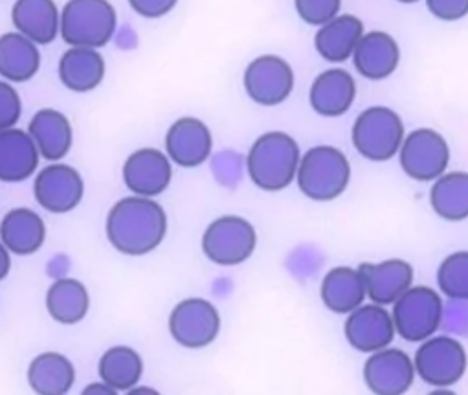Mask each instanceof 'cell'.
Masks as SVG:
<instances>
[{"label":"cell","mask_w":468,"mask_h":395,"mask_svg":"<svg viewBox=\"0 0 468 395\" xmlns=\"http://www.w3.org/2000/svg\"><path fill=\"white\" fill-rule=\"evenodd\" d=\"M356 72L369 81H384L395 74L400 65V47L386 32H367L353 52Z\"/></svg>","instance_id":"cell-17"},{"label":"cell","mask_w":468,"mask_h":395,"mask_svg":"<svg viewBox=\"0 0 468 395\" xmlns=\"http://www.w3.org/2000/svg\"><path fill=\"white\" fill-rule=\"evenodd\" d=\"M41 153L30 133L17 127L0 131V180L23 182L39 165Z\"/></svg>","instance_id":"cell-20"},{"label":"cell","mask_w":468,"mask_h":395,"mask_svg":"<svg viewBox=\"0 0 468 395\" xmlns=\"http://www.w3.org/2000/svg\"><path fill=\"white\" fill-rule=\"evenodd\" d=\"M41 67L37 45L19 32L0 37V76L12 83L30 81Z\"/></svg>","instance_id":"cell-27"},{"label":"cell","mask_w":468,"mask_h":395,"mask_svg":"<svg viewBox=\"0 0 468 395\" xmlns=\"http://www.w3.org/2000/svg\"><path fill=\"white\" fill-rule=\"evenodd\" d=\"M28 133L47 160H61L72 149L74 133L70 120L56 109L37 111L28 125Z\"/></svg>","instance_id":"cell-25"},{"label":"cell","mask_w":468,"mask_h":395,"mask_svg":"<svg viewBox=\"0 0 468 395\" xmlns=\"http://www.w3.org/2000/svg\"><path fill=\"white\" fill-rule=\"evenodd\" d=\"M105 78V59L96 48L70 47L59 61V80L72 92H90Z\"/></svg>","instance_id":"cell-26"},{"label":"cell","mask_w":468,"mask_h":395,"mask_svg":"<svg viewBox=\"0 0 468 395\" xmlns=\"http://www.w3.org/2000/svg\"><path fill=\"white\" fill-rule=\"evenodd\" d=\"M397 155L402 171L419 182H433L450 164L446 138L430 127H420L406 134Z\"/></svg>","instance_id":"cell-9"},{"label":"cell","mask_w":468,"mask_h":395,"mask_svg":"<svg viewBox=\"0 0 468 395\" xmlns=\"http://www.w3.org/2000/svg\"><path fill=\"white\" fill-rule=\"evenodd\" d=\"M428 12L444 23H455L468 16V0H426Z\"/></svg>","instance_id":"cell-35"},{"label":"cell","mask_w":468,"mask_h":395,"mask_svg":"<svg viewBox=\"0 0 468 395\" xmlns=\"http://www.w3.org/2000/svg\"><path fill=\"white\" fill-rule=\"evenodd\" d=\"M173 340L187 349H202L213 344L220 333L218 309L204 298H186L169 315Z\"/></svg>","instance_id":"cell-10"},{"label":"cell","mask_w":468,"mask_h":395,"mask_svg":"<svg viewBox=\"0 0 468 395\" xmlns=\"http://www.w3.org/2000/svg\"><path fill=\"white\" fill-rule=\"evenodd\" d=\"M413 366L422 382L435 388H448L464 377L468 355L459 340L446 335H431L420 342L413 357Z\"/></svg>","instance_id":"cell-8"},{"label":"cell","mask_w":468,"mask_h":395,"mask_svg":"<svg viewBox=\"0 0 468 395\" xmlns=\"http://www.w3.org/2000/svg\"><path fill=\"white\" fill-rule=\"evenodd\" d=\"M298 17L309 27H322L340 16L342 0H294Z\"/></svg>","instance_id":"cell-33"},{"label":"cell","mask_w":468,"mask_h":395,"mask_svg":"<svg viewBox=\"0 0 468 395\" xmlns=\"http://www.w3.org/2000/svg\"><path fill=\"white\" fill-rule=\"evenodd\" d=\"M12 21L17 32L36 45H50L59 36L61 14L54 0H17Z\"/></svg>","instance_id":"cell-22"},{"label":"cell","mask_w":468,"mask_h":395,"mask_svg":"<svg viewBox=\"0 0 468 395\" xmlns=\"http://www.w3.org/2000/svg\"><path fill=\"white\" fill-rule=\"evenodd\" d=\"M47 309L50 316L65 326L81 322L90 309L87 287L74 278H61L47 293Z\"/></svg>","instance_id":"cell-30"},{"label":"cell","mask_w":468,"mask_h":395,"mask_svg":"<svg viewBox=\"0 0 468 395\" xmlns=\"http://www.w3.org/2000/svg\"><path fill=\"white\" fill-rule=\"evenodd\" d=\"M12 271V256L6 245L0 241V282H3Z\"/></svg>","instance_id":"cell-37"},{"label":"cell","mask_w":468,"mask_h":395,"mask_svg":"<svg viewBox=\"0 0 468 395\" xmlns=\"http://www.w3.org/2000/svg\"><path fill=\"white\" fill-rule=\"evenodd\" d=\"M173 178V165L165 153L154 147L134 151L123 164V182L142 197L162 195Z\"/></svg>","instance_id":"cell-15"},{"label":"cell","mask_w":468,"mask_h":395,"mask_svg":"<svg viewBox=\"0 0 468 395\" xmlns=\"http://www.w3.org/2000/svg\"><path fill=\"white\" fill-rule=\"evenodd\" d=\"M397 3H400V5H415V3H419V0H397Z\"/></svg>","instance_id":"cell-39"},{"label":"cell","mask_w":468,"mask_h":395,"mask_svg":"<svg viewBox=\"0 0 468 395\" xmlns=\"http://www.w3.org/2000/svg\"><path fill=\"white\" fill-rule=\"evenodd\" d=\"M213 149V136L209 127L191 116L176 120L165 134V155L180 167L202 165Z\"/></svg>","instance_id":"cell-16"},{"label":"cell","mask_w":468,"mask_h":395,"mask_svg":"<svg viewBox=\"0 0 468 395\" xmlns=\"http://www.w3.org/2000/svg\"><path fill=\"white\" fill-rule=\"evenodd\" d=\"M85 395H114L118 393L112 386H109L107 382H94V384H89L85 390H83Z\"/></svg>","instance_id":"cell-38"},{"label":"cell","mask_w":468,"mask_h":395,"mask_svg":"<svg viewBox=\"0 0 468 395\" xmlns=\"http://www.w3.org/2000/svg\"><path fill=\"white\" fill-rule=\"evenodd\" d=\"M362 375L375 395H402L417 377L413 358L406 351L389 346L369 353Z\"/></svg>","instance_id":"cell-12"},{"label":"cell","mask_w":468,"mask_h":395,"mask_svg":"<svg viewBox=\"0 0 468 395\" xmlns=\"http://www.w3.org/2000/svg\"><path fill=\"white\" fill-rule=\"evenodd\" d=\"M439 291L455 302H468V251L446 256L437 269Z\"/></svg>","instance_id":"cell-32"},{"label":"cell","mask_w":468,"mask_h":395,"mask_svg":"<svg viewBox=\"0 0 468 395\" xmlns=\"http://www.w3.org/2000/svg\"><path fill=\"white\" fill-rule=\"evenodd\" d=\"M76 382V369L70 358L47 351L37 355L28 368V384L39 395H65Z\"/></svg>","instance_id":"cell-29"},{"label":"cell","mask_w":468,"mask_h":395,"mask_svg":"<svg viewBox=\"0 0 468 395\" xmlns=\"http://www.w3.org/2000/svg\"><path fill=\"white\" fill-rule=\"evenodd\" d=\"M34 195L47 212L61 216L80 207L85 195V184L78 169L67 164H52L37 173Z\"/></svg>","instance_id":"cell-13"},{"label":"cell","mask_w":468,"mask_h":395,"mask_svg":"<svg viewBox=\"0 0 468 395\" xmlns=\"http://www.w3.org/2000/svg\"><path fill=\"white\" fill-rule=\"evenodd\" d=\"M356 100V81L346 69L324 70L311 85L309 101L316 114L338 118L346 114Z\"/></svg>","instance_id":"cell-19"},{"label":"cell","mask_w":468,"mask_h":395,"mask_svg":"<svg viewBox=\"0 0 468 395\" xmlns=\"http://www.w3.org/2000/svg\"><path fill=\"white\" fill-rule=\"evenodd\" d=\"M351 180L349 158L333 145H316L300 158L296 182L311 201L331 203L347 189Z\"/></svg>","instance_id":"cell-3"},{"label":"cell","mask_w":468,"mask_h":395,"mask_svg":"<svg viewBox=\"0 0 468 395\" xmlns=\"http://www.w3.org/2000/svg\"><path fill=\"white\" fill-rule=\"evenodd\" d=\"M406 136L404 122L389 107L375 105L362 111L351 131L355 149L371 162H386L393 158Z\"/></svg>","instance_id":"cell-5"},{"label":"cell","mask_w":468,"mask_h":395,"mask_svg":"<svg viewBox=\"0 0 468 395\" xmlns=\"http://www.w3.org/2000/svg\"><path fill=\"white\" fill-rule=\"evenodd\" d=\"M118 27L114 6L109 0H69L61 12L59 34L69 47L101 48Z\"/></svg>","instance_id":"cell-4"},{"label":"cell","mask_w":468,"mask_h":395,"mask_svg":"<svg viewBox=\"0 0 468 395\" xmlns=\"http://www.w3.org/2000/svg\"><path fill=\"white\" fill-rule=\"evenodd\" d=\"M346 340L360 353H373L391 346L397 331L391 313L380 304H362L351 311L344 324Z\"/></svg>","instance_id":"cell-14"},{"label":"cell","mask_w":468,"mask_h":395,"mask_svg":"<svg viewBox=\"0 0 468 395\" xmlns=\"http://www.w3.org/2000/svg\"><path fill=\"white\" fill-rule=\"evenodd\" d=\"M23 112L19 92L6 81H0V131L17 125Z\"/></svg>","instance_id":"cell-34"},{"label":"cell","mask_w":468,"mask_h":395,"mask_svg":"<svg viewBox=\"0 0 468 395\" xmlns=\"http://www.w3.org/2000/svg\"><path fill=\"white\" fill-rule=\"evenodd\" d=\"M107 238L125 256H145L156 251L167 234L165 210L153 197L133 195L118 201L107 216Z\"/></svg>","instance_id":"cell-1"},{"label":"cell","mask_w":468,"mask_h":395,"mask_svg":"<svg viewBox=\"0 0 468 395\" xmlns=\"http://www.w3.org/2000/svg\"><path fill=\"white\" fill-rule=\"evenodd\" d=\"M47 240V225L30 208L10 210L0 221V241L12 254L30 256L36 254Z\"/></svg>","instance_id":"cell-24"},{"label":"cell","mask_w":468,"mask_h":395,"mask_svg":"<svg viewBox=\"0 0 468 395\" xmlns=\"http://www.w3.org/2000/svg\"><path fill=\"white\" fill-rule=\"evenodd\" d=\"M360 272L364 274L366 293L373 304L391 305L413 285V267L400 260L391 258L380 263H362Z\"/></svg>","instance_id":"cell-18"},{"label":"cell","mask_w":468,"mask_h":395,"mask_svg":"<svg viewBox=\"0 0 468 395\" xmlns=\"http://www.w3.org/2000/svg\"><path fill=\"white\" fill-rule=\"evenodd\" d=\"M430 205L444 221L468 219V171H444L437 176L430 189Z\"/></svg>","instance_id":"cell-28"},{"label":"cell","mask_w":468,"mask_h":395,"mask_svg":"<svg viewBox=\"0 0 468 395\" xmlns=\"http://www.w3.org/2000/svg\"><path fill=\"white\" fill-rule=\"evenodd\" d=\"M302 151L298 142L283 131L261 134L247 155V171L263 191H282L296 180Z\"/></svg>","instance_id":"cell-2"},{"label":"cell","mask_w":468,"mask_h":395,"mask_svg":"<svg viewBox=\"0 0 468 395\" xmlns=\"http://www.w3.org/2000/svg\"><path fill=\"white\" fill-rule=\"evenodd\" d=\"M243 85L254 103L278 107L294 91V70L283 58L265 54L250 61L243 76Z\"/></svg>","instance_id":"cell-11"},{"label":"cell","mask_w":468,"mask_h":395,"mask_svg":"<svg viewBox=\"0 0 468 395\" xmlns=\"http://www.w3.org/2000/svg\"><path fill=\"white\" fill-rule=\"evenodd\" d=\"M258 249V230L241 216H220L202 234L204 256L220 267L249 262Z\"/></svg>","instance_id":"cell-6"},{"label":"cell","mask_w":468,"mask_h":395,"mask_svg":"<svg viewBox=\"0 0 468 395\" xmlns=\"http://www.w3.org/2000/svg\"><path fill=\"white\" fill-rule=\"evenodd\" d=\"M366 34L364 23L351 14H340L329 23L318 27L314 48L322 59L329 63H346Z\"/></svg>","instance_id":"cell-21"},{"label":"cell","mask_w":468,"mask_h":395,"mask_svg":"<svg viewBox=\"0 0 468 395\" xmlns=\"http://www.w3.org/2000/svg\"><path fill=\"white\" fill-rule=\"evenodd\" d=\"M320 296L331 313L349 315L367 298L364 274L360 269L335 267L324 276Z\"/></svg>","instance_id":"cell-23"},{"label":"cell","mask_w":468,"mask_h":395,"mask_svg":"<svg viewBox=\"0 0 468 395\" xmlns=\"http://www.w3.org/2000/svg\"><path fill=\"white\" fill-rule=\"evenodd\" d=\"M178 0H129L131 8L145 19H160L175 10Z\"/></svg>","instance_id":"cell-36"},{"label":"cell","mask_w":468,"mask_h":395,"mask_svg":"<svg viewBox=\"0 0 468 395\" xmlns=\"http://www.w3.org/2000/svg\"><path fill=\"white\" fill-rule=\"evenodd\" d=\"M395 331L406 342H422L435 335L442 324L444 304L437 291L426 285H411L391 304Z\"/></svg>","instance_id":"cell-7"},{"label":"cell","mask_w":468,"mask_h":395,"mask_svg":"<svg viewBox=\"0 0 468 395\" xmlns=\"http://www.w3.org/2000/svg\"><path fill=\"white\" fill-rule=\"evenodd\" d=\"M100 377L116 391H129L144 375V360L129 346L109 347L100 358Z\"/></svg>","instance_id":"cell-31"}]
</instances>
